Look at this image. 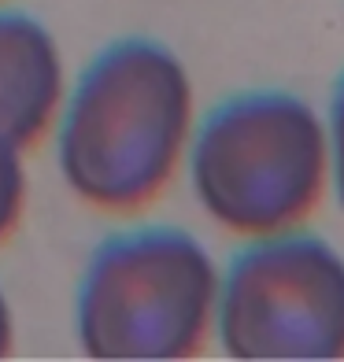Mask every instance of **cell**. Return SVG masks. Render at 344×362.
I'll return each instance as SVG.
<instances>
[{
    "label": "cell",
    "mask_w": 344,
    "mask_h": 362,
    "mask_svg": "<svg viewBox=\"0 0 344 362\" xmlns=\"http://www.w3.org/2000/svg\"><path fill=\"white\" fill-rule=\"evenodd\" d=\"M326 144H330V185L337 192V204L344 211V74L337 78L326 115Z\"/></svg>",
    "instance_id": "obj_7"
},
{
    "label": "cell",
    "mask_w": 344,
    "mask_h": 362,
    "mask_svg": "<svg viewBox=\"0 0 344 362\" xmlns=\"http://www.w3.org/2000/svg\"><path fill=\"white\" fill-rule=\"evenodd\" d=\"M215 333L229 358H344V255L307 229L256 237L219 277Z\"/></svg>",
    "instance_id": "obj_4"
},
{
    "label": "cell",
    "mask_w": 344,
    "mask_h": 362,
    "mask_svg": "<svg viewBox=\"0 0 344 362\" xmlns=\"http://www.w3.org/2000/svg\"><path fill=\"white\" fill-rule=\"evenodd\" d=\"M193 141V81L167 45L126 37L96 56L59 122V174L101 211H137L167 189Z\"/></svg>",
    "instance_id": "obj_1"
},
{
    "label": "cell",
    "mask_w": 344,
    "mask_h": 362,
    "mask_svg": "<svg viewBox=\"0 0 344 362\" xmlns=\"http://www.w3.org/2000/svg\"><path fill=\"white\" fill-rule=\"evenodd\" d=\"M189 181L226 233L256 240L304 229L330 185L326 119L285 89L229 96L193 134Z\"/></svg>",
    "instance_id": "obj_2"
},
{
    "label": "cell",
    "mask_w": 344,
    "mask_h": 362,
    "mask_svg": "<svg viewBox=\"0 0 344 362\" xmlns=\"http://www.w3.org/2000/svg\"><path fill=\"white\" fill-rule=\"evenodd\" d=\"M11 351V307L4 300V292H0V355Z\"/></svg>",
    "instance_id": "obj_8"
},
{
    "label": "cell",
    "mask_w": 344,
    "mask_h": 362,
    "mask_svg": "<svg viewBox=\"0 0 344 362\" xmlns=\"http://www.w3.org/2000/svg\"><path fill=\"white\" fill-rule=\"evenodd\" d=\"M63 100V59L52 34L23 11H0V137L34 144Z\"/></svg>",
    "instance_id": "obj_5"
},
{
    "label": "cell",
    "mask_w": 344,
    "mask_h": 362,
    "mask_svg": "<svg viewBox=\"0 0 344 362\" xmlns=\"http://www.w3.org/2000/svg\"><path fill=\"white\" fill-rule=\"evenodd\" d=\"M23 148L11 144L8 137H0V240H4L23 211V196H26V177H23Z\"/></svg>",
    "instance_id": "obj_6"
},
{
    "label": "cell",
    "mask_w": 344,
    "mask_h": 362,
    "mask_svg": "<svg viewBox=\"0 0 344 362\" xmlns=\"http://www.w3.org/2000/svg\"><path fill=\"white\" fill-rule=\"evenodd\" d=\"M219 307L215 259L193 233L144 226L108 237L78 288V340L93 358H189Z\"/></svg>",
    "instance_id": "obj_3"
}]
</instances>
